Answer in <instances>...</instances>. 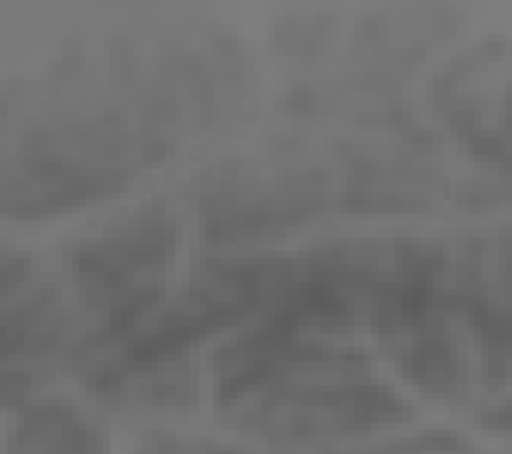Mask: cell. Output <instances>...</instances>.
<instances>
[{
	"mask_svg": "<svg viewBox=\"0 0 512 454\" xmlns=\"http://www.w3.org/2000/svg\"><path fill=\"white\" fill-rule=\"evenodd\" d=\"M176 255V224L165 214H148L121 231L76 248L73 269L90 307L110 317H141L159 293L155 272Z\"/></svg>",
	"mask_w": 512,
	"mask_h": 454,
	"instance_id": "cell-1",
	"label": "cell"
},
{
	"mask_svg": "<svg viewBox=\"0 0 512 454\" xmlns=\"http://www.w3.org/2000/svg\"><path fill=\"white\" fill-rule=\"evenodd\" d=\"M7 454H104L100 437L83 420H76L69 410H35V417H25V424L14 430L11 451Z\"/></svg>",
	"mask_w": 512,
	"mask_h": 454,
	"instance_id": "cell-2",
	"label": "cell"
},
{
	"mask_svg": "<svg viewBox=\"0 0 512 454\" xmlns=\"http://www.w3.org/2000/svg\"><path fill=\"white\" fill-rule=\"evenodd\" d=\"M25 276H28V258L0 248V300H4L14 286L25 283Z\"/></svg>",
	"mask_w": 512,
	"mask_h": 454,
	"instance_id": "cell-3",
	"label": "cell"
}]
</instances>
